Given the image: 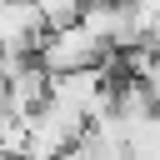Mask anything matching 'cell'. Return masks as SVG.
<instances>
[{
	"mask_svg": "<svg viewBox=\"0 0 160 160\" xmlns=\"http://www.w3.org/2000/svg\"><path fill=\"white\" fill-rule=\"evenodd\" d=\"M35 60H40L45 75H75V70H95V65H105V60H110V45H105L95 30H85V25L75 20V25L50 30V35L40 40Z\"/></svg>",
	"mask_w": 160,
	"mask_h": 160,
	"instance_id": "cell-1",
	"label": "cell"
},
{
	"mask_svg": "<svg viewBox=\"0 0 160 160\" xmlns=\"http://www.w3.org/2000/svg\"><path fill=\"white\" fill-rule=\"evenodd\" d=\"M50 35L45 15L35 0H0V55L10 60H35L40 40Z\"/></svg>",
	"mask_w": 160,
	"mask_h": 160,
	"instance_id": "cell-2",
	"label": "cell"
},
{
	"mask_svg": "<svg viewBox=\"0 0 160 160\" xmlns=\"http://www.w3.org/2000/svg\"><path fill=\"white\" fill-rule=\"evenodd\" d=\"M35 5H40V15H45V25H50V30L75 25V20H80V10H85V0H35Z\"/></svg>",
	"mask_w": 160,
	"mask_h": 160,
	"instance_id": "cell-3",
	"label": "cell"
},
{
	"mask_svg": "<svg viewBox=\"0 0 160 160\" xmlns=\"http://www.w3.org/2000/svg\"><path fill=\"white\" fill-rule=\"evenodd\" d=\"M145 45H150V50L160 55V15H155V25H150V35H145Z\"/></svg>",
	"mask_w": 160,
	"mask_h": 160,
	"instance_id": "cell-4",
	"label": "cell"
}]
</instances>
